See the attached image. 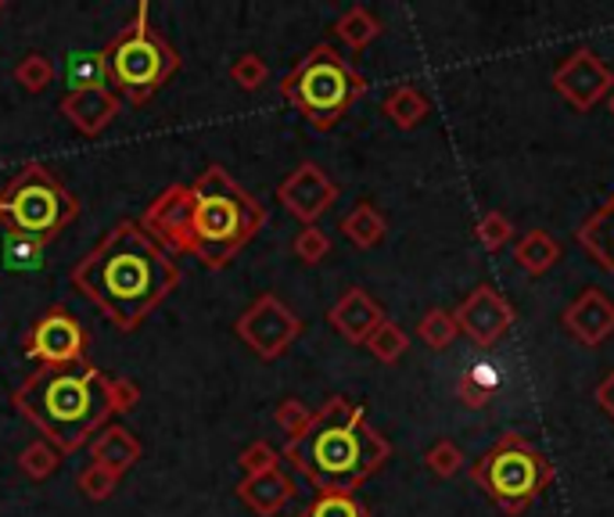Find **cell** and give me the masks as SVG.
Here are the masks:
<instances>
[{"instance_id": "1", "label": "cell", "mask_w": 614, "mask_h": 517, "mask_svg": "<svg viewBox=\"0 0 614 517\" xmlns=\"http://www.w3.org/2000/svg\"><path fill=\"white\" fill-rule=\"evenodd\" d=\"M140 227L169 255H194L205 269H224L266 227V205L219 162H208L194 184L166 187L144 209Z\"/></svg>"}, {"instance_id": "2", "label": "cell", "mask_w": 614, "mask_h": 517, "mask_svg": "<svg viewBox=\"0 0 614 517\" xmlns=\"http://www.w3.org/2000/svg\"><path fill=\"white\" fill-rule=\"evenodd\" d=\"M72 288L94 302L115 331H137L180 284V266L140 219H120L72 266Z\"/></svg>"}, {"instance_id": "3", "label": "cell", "mask_w": 614, "mask_h": 517, "mask_svg": "<svg viewBox=\"0 0 614 517\" xmlns=\"http://www.w3.org/2000/svg\"><path fill=\"white\" fill-rule=\"evenodd\" d=\"M281 457L317 489V493H345L377 474L391 457V443L367 421V410L345 395H331L309 428L284 443Z\"/></svg>"}, {"instance_id": "4", "label": "cell", "mask_w": 614, "mask_h": 517, "mask_svg": "<svg viewBox=\"0 0 614 517\" xmlns=\"http://www.w3.org/2000/svg\"><path fill=\"white\" fill-rule=\"evenodd\" d=\"M104 378L94 364L41 367L15 388L11 403L58 452H76L115 417Z\"/></svg>"}, {"instance_id": "5", "label": "cell", "mask_w": 614, "mask_h": 517, "mask_svg": "<svg viewBox=\"0 0 614 517\" xmlns=\"http://www.w3.org/2000/svg\"><path fill=\"white\" fill-rule=\"evenodd\" d=\"M363 94H367L363 72L331 44L309 47L295 69L281 76V97L312 129H334Z\"/></svg>"}, {"instance_id": "6", "label": "cell", "mask_w": 614, "mask_h": 517, "mask_svg": "<svg viewBox=\"0 0 614 517\" xmlns=\"http://www.w3.org/2000/svg\"><path fill=\"white\" fill-rule=\"evenodd\" d=\"M104 58H109V83L115 87V94L137 108L148 105L180 72L177 47L151 25L148 0H140L129 22L104 44Z\"/></svg>"}, {"instance_id": "7", "label": "cell", "mask_w": 614, "mask_h": 517, "mask_svg": "<svg viewBox=\"0 0 614 517\" xmlns=\"http://www.w3.org/2000/svg\"><path fill=\"white\" fill-rule=\"evenodd\" d=\"M76 216H80V198L44 162H25L0 191V223L11 230V238H25L41 249L58 241Z\"/></svg>"}, {"instance_id": "8", "label": "cell", "mask_w": 614, "mask_h": 517, "mask_svg": "<svg viewBox=\"0 0 614 517\" xmlns=\"http://www.w3.org/2000/svg\"><path fill=\"white\" fill-rule=\"evenodd\" d=\"M471 482L503 514L518 517L554 482V463L539 449H532L518 432H511L471 463Z\"/></svg>"}, {"instance_id": "9", "label": "cell", "mask_w": 614, "mask_h": 517, "mask_svg": "<svg viewBox=\"0 0 614 517\" xmlns=\"http://www.w3.org/2000/svg\"><path fill=\"white\" fill-rule=\"evenodd\" d=\"M238 338L252 348L259 359H277L298 342L303 334V317L292 306H284L273 291H263L259 299L234 320Z\"/></svg>"}, {"instance_id": "10", "label": "cell", "mask_w": 614, "mask_h": 517, "mask_svg": "<svg viewBox=\"0 0 614 517\" xmlns=\"http://www.w3.org/2000/svg\"><path fill=\"white\" fill-rule=\"evenodd\" d=\"M90 334L65 306H50L30 323L22 348L25 356L41 359L44 367H80L87 364Z\"/></svg>"}, {"instance_id": "11", "label": "cell", "mask_w": 614, "mask_h": 517, "mask_svg": "<svg viewBox=\"0 0 614 517\" xmlns=\"http://www.w3.org/2000/svg\"><path fill=\"white\" fill-rule=\"evenodd\" d=\"M550 83L575 112H590L604 97H611L614 72L607 69L604 61H600V55H593L590 47H579V50H571V55L557 65L554 76H550Z\"/></svg>"}, {"instance_id": "12", "label": "cell", "mask_w": 614, "mask_h": 517, "mask_svg": "<svg viewBox=\"0 0 614 517\" xmlns=\"http://www.w3.org/2000/svg\"><path fill=\"white\" fill-rule=\"evenodd\" d=\"M277 202L303 227H317V219L338 202V184L317 162H298L277 184Z\"/></svg>"}, {"instance_id": "13", "label": "cell", "mask_w": 614, "mask_h": 517, "mask_svg": "<svg viewBox=\"0 0 614 517\" xmlns=\"http://www.w3.org/2000/svg\"><path fill=\"white\" fill-rule=\"evenodd\" d=\"M453 320H456V328H461V334H467L475 345H496L511 331L514 306L507 302L492 284H478V288L453 309Z\"/></svg>"}, {"instance_id": "14", "label": "cell", "mask_w": 614, "mask_h": 517, "mask_svg": "<svg viewBox=\"0 0 614 517\" xmlns=\"http://www.w3.org/2000/svg\"><path fill=\"white\" fill-rule=\"evenodd\" d=\"M58 112L69 119L83 137H98L123 115V97L112 87H90V90H69L58 101Z\"/></svg>"}, {"instance_id": "15", "label": "cell", "mask_w": 614, "mask_h": 517, "mask_svg": "<svg viewBox=\"0 0 614 517\" xmlns=\"http://www.w3.org/2000/svg\"><path fill=\"white\" fill-rule=\"evenodd\" d=\"M560 320H565L568 334H575L582 345L593 348V345L607 342L614 334V302L604 291L585 288V291H579V299L565 309V317Z\"/></svg>"}, {"instance_id": "16", "label": "cell", "mask_w": 614, "mask_h": 517, "mask_svg": "<svg viewBox=\"0 0 614 517\" xmlns=\"http://www.w3.org/2000/svg\"><path fill=\"white\" fill-rule=\"evenodd\" d=\"M385 320V309L377 306L363 288H349L342 299L331 306L328 323L352 345H367V338L377 331V323Z\"/></svg>"}, {"instance_id": "17", "label": "cell", "mask_w": 614, "mask_h": 517, "mask_svg": "<svg viewBox=\"0 0 614 517\" xmlns=\"http://www.w3.org/2000/svg\"><path fill=\"white\" fill-rule=\"evenodd\" d=\"M238 499L245 503L248 510L259 514V517H273L287 507V499H295V478L287 474L284 468H273V471H263V474H248L238 482Z\"/></svg>"}, {"instance_id": "18", "label": "cell", "mask_w": 614, "mask_h": 517, "mask_svg": "<svg viewBox=\"0 0 614 517\" xmlns=\"http://www.w3.org/2000/svg\"><path fill=\"white\" fill-rule=\"evenodd\" d=\"M575 241L582 244V252L593 258L600 269H607L614 277V194L582 219L575 230Z\"/></svg>"}, {"instance_id": "19", "label": "cell", "mask_w": 614, "mask_h": 517, "mask_svg": "<svg viewBox=\"0 0 614 517\" xmlns=\"http://www.w3.org/2000/svg\"><path fill=\"white\" fill-rule=\"evenodd\" d=\"M140 438L126 428V424H104V428L94 435V443H90V460L104 463V468L126 474L134 463L140 460Z\"/></svg>"}, {"instance_id": "20", "label": "cell", "mask_w": 614, "mask_h": 517, "mask_svg": "<svg viewBox=\"0 0 614 517\" xmlns=\"http://www.w3.org/2000/svg\"><path fill=\"white\" fill-rule=\"evenodd\" d=\"M560 255L565 252H560V244L546 234V230H528V234L514 244V263L532 277H543L546 269L560 263Z\"/></svg>"}, {"instance_id": "21", "label": "cell", "mask_w": 614, "mask_h": 517, "mask_svg": "<svg viewBox=\"0 0 614 517\" xmlns=\"http://www.w3.org/2000/svg\"><path fill=\"white\" fill-rule=\"evenodd\" d=\"M338 230H342V234L356 244V249H377V244H382L385 234H388V223H385V216L377 212L371 202H360L356 209L342 216Z\"/></svg>"}, {"instance_id": "22", "label": "cell", "mask_w": 614, "mask_h": 517, "mask_svg": "<svg viewBox=\"0 0 614 517\" xmlns=\"http://www.w3.org/2000/svg\"><path fill=\"white\" fill-rule=\"evenodd\" d=\"M382 19L374 15L371 8H363V4H352L349 11H342L334 22V36L342 41L345 47L352 50H363V47H371L377 36H382Z\"/></svg>"}, {"instance_id": "23", "label": "cell", "mask_w": 614, "mask_h": 517, "mask_svg": "<svg viewBox=\"0 0 614 517\" xmlns=\"http://www.w3.org/2000/svg\"><path fill=\"white\" fill-rule=\"evenodd\" d=\"M382 112H385L388 119L396 123L399 129H417V126H421V123L428 119L431 105H428V97L421 94V90L410 87V83H402V87H396V90H391V94L382 101Z\"/></svg>"}, {"instance_id": "24", "label": "cell", "mask_w": 614, "mask_h": 517, "mask_svg": "<svg viewBox=\"0 0 614 517\" xmlns=\"http://www.w3.org/2000/svg\"><path fill=\"white\" fill-rule=\"evenodd\" d=\"M65 83L69 90H90V87H109V58L101 50H76L65 65Z\"/></svg>"}, {"instance_id": "25", "label": "cell", "mask_w": 614, "mask_h": 517, "mask_svg": "<svg viewBox=\"0 0 614 517\" xmlns=\"http://www.w3.org/2000/svg\"><path fill=\"white\" fill-rule=\"evenodd\" d=\"M367 348L374 353V359H382V364H399V359L407 356L410 338L396 320L385 317L382 323H377V331L367 338Z\"/></svg>"}, {"instance_id": "26", "label": "cell", "mask_w": 614, "mask_h": 517, "mask_svg": "<svg viewBox=\"0 0 614 517\" xmlns=\"http://www.w3.org/2000/svg\"><path fill=\"white\" fill-rule=\"evenodd\" d=\"M417 334H421V342L428 348L442 353V348L453 345V338L461 334V328H456V320H453L450 309H428V313L421 317V323H417Z\"/></svg>"}, {"instance_id": "27", "label": "cell", "mask_w": 614, "mask_h": 517, "mask_svg": "<svg viewBox=\"0 0 614 517\" xmlns=\"http://www.w3.org/2000/svg\"><path fill=\"white\" fill-rule=\"evenodd\" d=\"M58 463H61V452L50 446L47 438H36V443H30L19 452V468H22V474H30L33 482L50 478L58 471Z\"/></svg>"}, {"instance_id": "28", "label": "cell", "mask_w": 614, "mask_h": 517, "mask_svg": "<svg viewBox=\"0 0 614 517\" xmlns=\"http://www.w3.org/2000/svg\"><path fill=\"white\" fill-rule=\"evenodd\" d=\"M11 76H15V83L30 90V94H41V90L55 83V61L41 55V50H30V55L15 65V72Z\"/></svg>"}, {"instance_id": "29", "label": "cell", "mask_w": 614, "mask_h": 517, "mask_svg": "<svg viewBox=\"0 0 614 517\" xmlns=\"http://www.w3.org/2000/svg\"><path fill=\"white\" fill-rule=\"evenodd\" d=\"M230 80L252 94V90H263L270 83V65L263 61V55H255V50H245V55H238L230 65Z\"/></svg>"}, {"instance_id": "30", "label": "cell", "mask_w": 614, "mask_h": 517, "mask_svg": "<svg viewBox=\"0 0 614 517\" xmlns=\"http://www.w3.org/2000/svg\"><path fill=\"white\" fill-rule=\"evenodd\" d=\"M303 517H371L367 507L356 496L345 493H317V499L309 503Z\"/></svg>"}, {"instance_id": "31", "label": "cell", "mask_w": 614, "mask_h": 517, "mask_svg": "<svg viewBox=\"0 0 614 517\" xmlns=\"http://www.w3.org/2000/svg\"><path fill=\"white\" fill-rule=\"evenodd\" d=\"M424 463H428V471L431 474H439V478H453V474H461L464 471V449L453 443V438H439L435 446H431L424 452Z\"/></svg>"}, {"instance_id": "32", "label": "cell", "mask_w": 614, "mask_h": 517, "mask_svg": "<svg viewBox=\"0 0 614 517\" xmlns=\"http://www.w3.org/2000/svg\"><path fill=\"white\" fill-rule=\"evenodd\" d=\"M120 482H123V474L112 471V468H104V463H90V468L80 471V493L87 499H94V503L109 499L115 489H120Z\"/></svg>"}, {"instance_id": "33", "label": "cell", "mask_w": 614, "mask_h": 517, "mask_svg": "<svg viewBox=\"0 0 614 517\" xmlns=\"http://www.w3.org/2000/svg\"><path fill=\"white\" fill-rule=\"evenodd\" d=\"M492 388H496V381L489 378V370H467L461 384H456V395H461L464 406L486 410L492 403Z\"/></svg>"}, {"instance_id": "34", "label": "cell", "mask_w": 614, "mask_h": 517, "mask_svg": "<svg viewBox=\"0 0 614 517\" xmlns=\"http://www.w3.org/2000/svg\"><path fill=\"white\" fill-rule=\"evenodd\" d=\"M292 252H295V258H303L306 266H317L331 255V238L323 234L320 227H303L292 241Z\"/></svg>"}, {"instance_id": "35", "label": "cell", "mask_w": 614, "mask_h": 517, "mask_svg": "<svg viewBox=\"0 0 614 517\" xmlns=\"http://www.w3.org/2000/svg\"><path fill=\"white\" fill-rule=\"evenodd\" d=\"M273 421H277V428L287 435V443L298 438L312 421V410L303 403V399H281L277 410H273Z\"/></svg>"}, {"instance_id": "36", "label": "cell", "mask_w": 614, "mask_h": 517, "mask_svg": "<svg viewBox=\"0 0 614 517\" xmlns=\"http://www.w3.org/2000/svg\"><path fill=\"white\" fill-rule=\"evenodd\" d=\"M281 460H284V457L266 443V438H255V443H248V446L238 452V463H241L245 478H248V474H263V471L281 468Z\"/></svg>"}, {"instance_id": "37", "label": "cell", "mask_w": 614, "mask_h": 517, "mask_svg": "<svg viewBox=\"0 0 614 517\" xmlns=\"http://www.w3.org/2000/svg\"><path fill=\"white\" fill-rule=\"evenodd\" d=\"M514 234V223L503 212H486L478 219V241L486 252H500L507 241Z\"/></svg>"}, {"instance_id": "38", "label": "cell", "mask_w": 614, "mask_h": 517, "mask_svg": "<svg viewBox=\"0 0 614 517\" xmlns=\"http://www.w3.org/2000/svg\"><path fill=\"white\" fill-rule=\"evenodd\" d=\"M104 388H109V403L115 413H129V410H137L140 403V388L129 381V378H104Z\"/></svg>"}, {"instance_id": "39", "label": "cell", "mask_w": 614, "mask_h": 517, "mask_svg": "<svg viewBox=\"0 0 614 517\" xmlns=\"http://www.w3.org/2000/svg\"><path fill=\"white\" fill-rule=\"evenodd\" d=\"M8 266H15V269H30V266H41V255L44 249L41 244H33V241H25V238H8Z\"/></svg>"}, {"instance_id": "40", "label": "cell", "mask_w": 614, "mask_h": 517, "mask_svg": "<svg viewBox=\"0 0 614 517\" xmlns=\"http://www.w3.org/2000/svg\"><path fill=\"white\" fill-rule=\"evenodd\" d=\"M596 403H600V410H604L607 417L614 421V370L607 374L604 381L596 384Z\"/></svg>"}, {"instance_id": "41", "label": "cell", "mask_w": 614, "mask_h": 517, "mask_svg": "<svg viewBox=\"0 0 614 517\" xmlns=\"http://www.w3.org/2000/svg\"><path fill=\"white\" fill-rule=\"evenodd\" d=\"M607 108H611V115H614V90H611V97H607Z\"/></svg>"}, {"instance_id": "42", "label": "cell", "mask_w": 614, "mask_h": 517, "mask_svg": "<svg viewBox=\"0 0 614 517\" xmlns=\"http://www.w3.org/2000/svg\"><path fill=\"white\" fill-rule=\"evenodd\" d=\"M0 11H4V0H0Z\"/></svg>"}]
</instances>
